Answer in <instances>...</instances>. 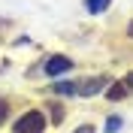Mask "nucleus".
<instances>
[{
	"instance_id": "nucleus-1",
	"label": "nucleus",
	"mask_w": 133,
	"mask_h": 133,
	"mask_svg": "<svg viewBox=\"0 0 133 133\" xmlns=\"http://www.w3.org/2000/svg\"><path fill=\"white\" fill-rule=\"evenodd\" d=\"M45 130V118H42V112H24V115L15 121V133H42Z\"/></svg>"
},
{
	"instance_id": "nucleus-2",
	"label": "nucleus",
	"mask_w": 133,
	"mask_h": 133,
	"mask_svg": "<svg viewBox=\"0 0 133 133\" xmlns=\"http://www.w3.org/2000/svg\"><path fill=\"white\" fill-rule=\"evenodd\" d=\"M66 70H73V61L66 58V55H51V58L45 61V73L49 76H61V73H66Z\"/></svg>"
},
{
	"instance_id": "nucleus-3",
	"label": "nucleus",
	"mask_w": 133,
	"mask_h": 133,
	"mask_svg": "<svg viewBox=\"0 0 133 133\" xmlns=\"http://www.w3.org/2000/svg\"><path fill=\"white\" fill-rule=\"evenodd\" d=\"M103 85H106V79H88L82 88H76V94H82V97H94V94H97Z\"/></svg>"
},
{
	"instance_id": "nucleus-4",
	"label": "nucleus",
	"mask_w": 133,
	"mask_h": 133,
	"mask_svg": "<svg viewBox=\"0 0 133 133\" xmlns=\"http://www.w3.org/2000/svg\"><path fill=\"white\" fill-rule=\"evenodd\" d=\"M109 3L112 0H85V6H88V12H94V15H100V12H106Z\"/></svg>"
},
{
	"instance_id": "nucleus-5",
	"label": "nucleus",
	"mask_w": 133,
	"mask_h": 133,
	"mask_svg": "<svg viewBox=\"0 0 133 133\" xmlns=\"http://www.w3.org/2000/svg\"><path fill=\"white\" fill-rule=\"evenodd\" d=\"M124 94H127V85H124V82H118V85H112V88L106 91V97H109V100H121Z\"/></svg>"
},
{
	"instance_id": "nucleus-6",
	"label": "nucleus",
	"mask_w": 133,
	"mask_h": 133,
	"mask_svg": "<svg viewBox=\"0 0 133 133\" xmlns=\"http://www.w3.org/2000/svg\"><path fill=\"white\" fill-rule=\"evenodd\" d=\"M51 118H55V124H61V121H64V106H61V103H51Z\"/></svg>"
},
{
	"instance_id": "nucleus-7",
	"label": "nucleus",
	"mask_w": 133,
	"mask_h": 133,
	"mask_svg": "<svg viewBox=\"0 0 133 133\" xmlns=\"http://www.w3.org/2000/svg\"><path fill=\"white\" fill-rule=\"evenodd\" d=\"M55 91H58V94H76V85H73V82H58V85H55Z\"/></svg>"
},
{
	"instance_id": "nucleus-8",
	"label": "nucleus",
	"mask_w": 133,
	"mask_h": 133,
	"mask_svg": "<svg viewBox=\"0 0 133 133\" xmlns=\"http://www.w3.org/2000/svg\"><path fill=\"white\" fill-rule=\"evenodd\" d=\"M118 127H121V118H118V115H112V118L106 121V133H115Z\"/></svg>"
},
{
	"instance_id": "nucleus-9",
	"label": "nucleus",
	"mask_w": 133,
	"mask_h": 133,
	"mask_svg": "<svg viewBox=\"0 0 133 133\" xmlns=\"http://www.w3.org/2000/svg\"><path fill=\"white\" fill-rule=\"evenodd\" d=\"M6 115H9V103H6V100H0V124L6 121Z\"/></svg>"
},
{
	"instance_id": "nucleus-10",
	"label": "nucleus",
	"mask_w": 133,
	"mask_h": 133,
	"mask_svg": "<svg viewBox=\"0 0 133 133\" xmlns=\"http://www.w3.org/2000/svg\"><path fill=\"white\" fill-rule=\"evenodd\" d=\"M76 133H94V127H91V124H82V127H79Z\"/></svg>"
},
{
	"instance_id": "nucleus-11",
	"label": "nucleus",
	"mask_w": 133,
	"mask_h": 133,
	"mask_svg": "<svg viewBox=\"0 0 133 133\" xmlns=\"http://www.w3.org/2000/svg\"><path fill=\"white\" fill-rule=\"evenodd\" d=\"M124 85H130V88H133V73H127V79H124Z\"/></svg>"
}]
</instances>
